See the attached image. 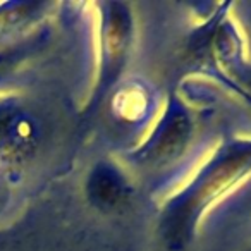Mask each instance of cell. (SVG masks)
<instances>
[{
    "label": "cell",
    "mask_w": 251,
    "mask_h": 251,
    "mask_svg": "<svg viewBox=\"0 0 251 251\" xmlns=\"http://www.w3.org/2000/svg\"><path fill=\"white\" fill-rule=\"evenodd\" d=\"M196 127L198 122L195 110L177 91H172L160 121L136 151V158L151 167L176 164L195 141Z\"/></svg>",
    "instance_id": "3957f363"
},
{
    "label": "cell",
    "mask_w": 251,
    "mask_h": 251,
    "mask_svg": "<svg viewBox=\"0 0 251 251\" xmlns=\"http://www.w3.org/2000/svg\"><path fill=\"white\" fill-rule=\"evenodd\" d=\"M227 4L220 5L201 26L191 33L186 45L188 64L217 77L251 103V93L244 84L241 38L236 26L226 14Z\"/></svg>",
    "instance_id": "7a4b0ae2"
},
{
    "label": "cell",
    "mask_w": 251,
    "mask_h": 251,
    "mask_svg": "<svg viewBox=\"0 0 251 251\" xmlns=\"http://www.w3.org/2000/svg\"><path fill=\"white\" fill-rule=\"evenodd\" d=\"M248 251H251V250H248Z\"/></svg>",
    "instance_id": "277c9868"
},
{
    "label": "cell",
    "mask_w": 251,
    "mask_h": 251,
    "mask_svg": "<svg viewBox=\"0 0 251 251\" xmlns=\"http://www.w3.org/2000/svg\"><path fill=\"white\" fill-rule=\"evenodd\" d=\"M251 176V138H226L195 177L165 203L160 234L171 251L193 243L205 212Z\"/></svg>",
    "instance_id": "6da1fadb"
}]
</instances>
